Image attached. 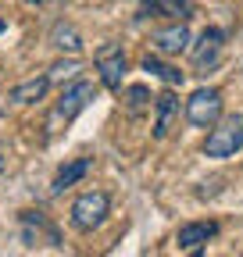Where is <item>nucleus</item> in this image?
<instances>
[{"label":"nucleus","mask_w":243,"mask_h":257,"mask_svg":"<svg viewBox=\"0 0 243 257\" xmlns=\"http://www.w3.org/2000/svg\"><path fill=\"white\" fill-rule=\"evenodd\" d=\"M236 150H243V114L218 118L204 140V154L207 157H232Z\"/></svg>","instance_id":"obj_1"},{"label":"nucleus","mask_w":243,"mask_h":257,"mask_svg":"<svg viewBox=\"0 0 243 257\" xmlns=\"http://www.w3.org/2000/svg\"><path fill=\"white\" fill-rule=\"evenodd\" d=\"M107 211H111L107 193L89 189V193H82V197L72 204V225L79 232H93V229H100V225L107 221Z\"/></svg>","instance_id":"obj_2"},{"label":"nucleus","mask_w":243,"mask_h":257,"mask_svg":"<svg viewBox=\"0 0 243 257\" xmlns=\"http://www.w3.org/2000/svg\"><path fill=\"white\" fill-rule=\"evenodd\" d=\"M93 96H97V86L89 82V79H72L65 89H61V100H57L50 121H72L75 114H82V111L89 107Z\"/></svg>","instance_id":"obj_3"},{"label":"nucleus","mask_w":243,"mask_h":257,"mask_svg":"<svg viewBox=\"0 0 243 257\" xmlns=\"http://www.w3.org/2000/svg\"><path fill=\"white\" fill-rule=\"evenodd\" d=\"M218 118H222V93L218 89L204 86V89H197L186 100V121L193 128H211Z\"/></svg>","instance_id":"obj_4"},{"label":"nucleus","mask_w":243,"mask_h":257,"mask_svg":"<svg viewBox=\"0 0 243 257\" xmlns=\"http://www.w3.org/2000/svg\"><path fill=\"white\" fill-rule=\"evenodd\" d=\"M93 64L100 72V82L107 89H122V79H126V50H122V43H100L97 54H93Z\"/></svg>","instance_id":"obj_5"},{"label":"nucleus","mask_w":243,"mask_h":257,"mask_svg":"<svg viewBox=\"0 0 243 257\" xmlns=\"http://www.w3.org/2000/svg\"><path fill=\"white\" fill-rule=\"evenodd\" d=\"M222 47H225V32H222V29H204L200 40H197V47H193V64H197V72L218 68Z\"/></svg>","instance_id":"obj_6"},{"label":"nucleus","mask_w":243,"mask_h":257,"mask_svg":"<svg viewBox=\"0 0 243 257\" xmlns=\"http://www.w3.org/2000/svg\"><path fill=\"white\" fill-rule=\"evenodd\" d=\"M150 43H154L158 54L175 57V54H182V50L190 47V25H186V22H175V25H168V29H158L154 36H150Z\"/></svg>","instance_id":"obj_7"},{"label":"nucleus","mask_w":243,"mask_h":257,"mask_svg":"<svg viewBox=\"0 0 243 257\" xmlns=\"http://www.w3.org/2000/svg\"><path fill=\"white\" fill-rule=\"evenodd\" d=\"M215 236H218L215 221H190V225H182V229L175 232V243H179V250H200L207 239H215Z\"/></svg>","instance_id":"obj_8"},{"label":"nucleus","mask_w":243,"mask_h":257,"mask_svg":"<svg viewBox=\"0 0 243 257\" xmlns=\"http://www.w3.org/2000/svg\"><path fill=\"white\" fill-rule=\"evenodd\" d=\"M154 140H165L168 133H172V121H175V114H179V96L172 93V89H165L158 100H154Z\"/></svg>","instance_id":"obj_9"},{"label":"nucleus","mask_w":243,"mask_h":257,"mask_svg":"<svg viewBox=\"0 0 243 257\" xmlns=\"http://www.w3.org/2000/svg\"><path fill=\"white\" fill-rule=\"evenodd\" d=\"M47 89H50V75H36V79L18 82L8 96H11L15 104H36V100H43V96H47Z\"/></svg>","instance_id":"obj_10"},{"label":"nucleus","mask_w":243,"mask_h":257,"mask_svg":"<svg viewBox=\"0 0 243 257\" xmlns=\"http://www.w3.org/2000/svg\"><path fill=\"white\" fill-rule=\"evenodd\" d=\"M86 172H89V157H75V161H68L65 168H61L57 175H54V182H50V193H65L68 186H75L79 179H86Z\"/></svg>","instance_id":"obj_11"},{"label":"nucleus","mask_w":243,"mask_h":257,"mask_svg":"<svg viewBox=\"0 0 243 257\" xmlns=\"http://www.w3.org/2000/svg\"><path fill=\"white\" fill-rule=\"evenodd\" d=\"M50 43H54L57 50H65V54H79V50H82V36H79V29H75V25H68V22H57V25L50 29Z\"/></svg>","instance_id":"obj_12"},{"label":"nucleus","mask_w":243,"mask_h":257,"mask_svg":"<svg viewBox=\"0 0 243 257\" xmlns=\"http://www.w3.org/2000/svg\"><path fill=\"white\" fill-rule=\"evenodd\" d=\"M140 64H143V72H150L154 79H161V82H168V86H182V79H186V75H182L179 68L165 64V61H161V57H154V54H147Z\"/></svg>","instance_id":"obj_13"},{"label":"nucleus","mask_w":243,"mask_h":257,"mask_svg":"<svg viewBox=\"0 0 243 257\" xmlns=\"http://www.w3.org/2000/svg\"><path fill=\"white\" fill-rule=\"evenodd\" d=\"M79 72H82V61L79 57H68V61H54L47 75H50V82H65V79L72 82V79H79Z\"/></svg>","instance_id":"obj_14"},{"label":"nucleus","mask_w":243,"mask_h":257,"mask_svg":"<svg viewBox=\"0 0 243 257\" xmlns=\"http://www.w3.org/2000/svg\"><path fill=\"white\" fill-rule=\"evenodd\" d=\"M126 104H129V114H140L150 100H147V89L143 86H129L126 89Z\"/></svg>","instance_id":"obj_15"},{"label":"nucleus","mask_w":243,"mask_h":257,"mask_svg":"<svg viewBox=\"0 0 243 257\" xmlns=\"http://www.w3.org/2000/svg\"><path fill=\"white\" fill-rule=\"evenodd\" d=\"M140 4H147V15H150V11L158 15V4H161V0H140Z\"/></svg>","instance_id":"obj_16"},{"label":"nucleus","mask_w":243,"mask_h":257,"mask_svg":"<svg viewBox=\"0 0 243 257\" xmlns=\"http://www.w3.org/2000/svg\"><path fill=\"white\" fill-rule=\"evenodd\" d=\"M4 29H8V22H4V18H0V32H4Z\"/></svg>","instance_id":"obj_17"},{"label":"nucleus","mask_w":243,"mask_h":257,"mask_svg":"<svg viewBox=\"0 0 243 257\" xmlns=\"http://www.w3.org/2000/svg\"><path fill=\"white\" fill-rule=\"evenodd\" d=\"M193 257H204V253H200V250H193Z\"/></svg>","instance_id":"obj_18"},{"label":"nucleus","mask_w":243,"mask_h":257,"mask_svg":"<svg viewBox=\"0 0 243 257\" xmlns=\"http://www.w3.org/2000/svg\"><path fill=\"white\" fill-rule=\"evenodd\" d=\"M25 4H40V0H25Z\"/></svg>","instance_id":"obj_19"},{"label":"nucleus","mask_w":243,"mask_h":257,"mask_svg":"<svg viewBox=\"0 0 243 257\" xmlns=\"http://www.w3.org/2000/svg\"><path fill=\"white\" fill-rule=\"evenodd\" d=\"M0 168H4V157H0Z\"/></svg>","instance_id":"obj_20"}]
</instances>
